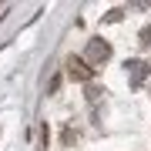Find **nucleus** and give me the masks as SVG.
Here are the masks:
<instances>
[{
    "instance_id": "1",
    "label": "nucleus",
    "mask_w": 151,
    "mask_h": 151,
    "mask_svg": "<svg viewBox=\"0 0 151 151\" xmlns=\"http://www.w3.org/2000/svg\"><path fill=\"white\" fill-rule=\"evenodd\" d=\"M81 60H84L91 70H94V67H101V64H108V60H111V44H108V40H101V37H97V40H91Z\"/></svg>"
},
{
    "instance_id": "2",
    "label": "nucleus",
    "mask_w": 151,
    "mask_h": 151,
    "mask_svg": "<svg viewBox=\"0 0 151 151\" xmlns=\"http://www.w3.org/2000/svg\"><path fill=\"white\" fill-rule=\"evenodd\" d=\"M64 74L70 77V81H91V77H94V70L87 67L81 57H67V64H64Z\"/></svg>"
},
{
    "instance_id": "3",
    "label": "nucleus",
    "mask_w": 151,
    "mask_h": 151,
    "mask_svg": "<svg viewBox=\"0 0 151 151\" xmlns=\"http://www.w3.org/2000/svg\"><path fill=\"white\" fill-rule=\"evenodd\" d=\"M124 67H128V77H131V84H134V87L148 77V64H145V60H128Z\"/></svg>"
},
{
    "instance_id": "4",
    "label": "nucleus",
    "mask_w": 151,
    "mask_h": 151,
    "mask_svg": "<svg viewBox=\"0 0 151 151\" xmlns=\"http://www.w3.org/2000/svg\"><path fill=\"white\" fill-rule=\"evenodd\" d=\"M138 44H141V47H151V27H141V34H138Z\"/></svg>"
},
{
    "instance_id": "5",
    "label": "nucleus",
    "mask_w": 151,
    "mask_h": 151,
    "mask_svg": "<svg viewBox=\"0 0 151 151\" xmlns=\"http://www.w3.org/2000/svg\"><path fill=\"white\" fill-rule=\"evenodd\" d=\"M121 17H124V10H121V7H114V10L104 17V20H111V24H114V20H121Z\"/></svg>"
},
{
    "instance_id": "6",
    "label": "nucleus",
    "mask_w": 151,
    "mask_h": 151,
    "mask_svg": "<svg viewBox=\"0 0 151 151\" xmlns=\"http://www.w3.org/2000/svg\"><path fill=\"white\" fill-rule=\"evenodd\" d=\"M104 91H101V87H87V97H91V101H97V97H101Z\"/></svg>"
},
{
    "instance_id": "7",
    "label": "nucleus",
    "mask_w": 151,
    "mask_h": 151,
    "mask_svg": "<svg viewBox=\"0 0 151 151\" xmlns=\"http://www.w3.org/2000/svg\"><path fill=\"white\" fill-rule=\"evenodd\" d=\"M74 141H77V134H74V131L67 128V131H64V145H74Z\"/></svg>"
}]
</instances>
